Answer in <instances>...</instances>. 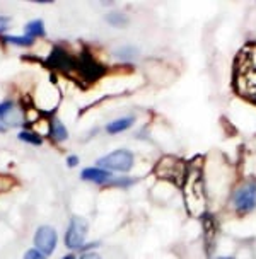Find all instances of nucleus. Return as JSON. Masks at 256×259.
Masks as SVG:
<instances>
[{
  "instance_id": "1",
  "label": "nucleus",
  "mask_w": 256,
  "mask_h": 259,
  "mask_svg": "<svg viewBox=\"0 0 256 259\" xmlns=\"http://www.w3.org/2000/svg\"><path fill=\"white\" fill-rule=\"evenodd\" d=\"M185 201L190 213L198 217L205 210V194H203V183L198 174H188L185 183Z\"/></svg>"
},
{
  "instance_id": "2",
  "label": "nucleus",
  "mask_w": 256,
  "mask_h": 259,
  "mask_svg": "<svg viewBox=\"0 0 256 259\" xmlns=\"http://www.w3.org/2000/svg\"><path fill=\"white\" fill-rule=\"evenodd\" d=\"M156 174L159 176L161 179H164V181L181 184L186 179V176H188V170H186V165L183 160L176 159V157H171V155H166L157 162Z\"/></svg>"
},
{
  "instance_id": "3",
  "label": "nucleus",
  "mask_w": 256,
  "mask_h": 259,
  "mask_svg": "<svg viewBox=\"0 0 256 259\" xmlns=\"http://www.w3.org/2000/svg\"><path fill=\"white\" fill-rule=\"evenodd\" d=\"M97 165L106 170H115V172H128L133 167V154L128 150H115L111 154L101 157L97 160Z\"/></svg>"
},
{
  "instance_id": "4",
  "label": "nucleus",
  "mask_w": 256,
  "mask_h": 259,
  "mask_svg": "<svg viewBox=\"0 0 256 259\" xmlns=\"http://www.w3.org/2000/svg\"><path fill=\"white\" fill-rule=\"evenodd\" d=\"M232 205L241 213L253 210L256 206V183L249 181L241 184L234 191V194H232Z\"/></svg>"
},
{
  "instance_id": "5",
  "label": "nucleus",
  "mask_w": 256,
  "mask_h": 259,
  "mask_svg": "<svg viewBox=\"0 0 256 259\" xmlns=\"http://www.w3.org/2000/svg\"><path fill=\"white\" fill-rule=\"evenodd\" d=\"M236 87L239 94L254 97L256 96V68L237 63Z\"/></svg>"
},
{
  "instance_id": "6",
  "label": "nucleus",
  "mask_w": 256,
  "mask_h": 259,
  "mask_svg": "<svg viewBox=\"0 0 256 259\" xmlns=\"http://www.w3.org/2000/svg\"><path fill=\"white\" fill-rule=\"evenodd\" d=\"M87 234V224L81 217H72L70 225L65 234V244L68 249H84V242H86Z\"/></svg>"
},
{
  "instance_id": "7",
  "label": "nucleus",
  "mask_w": 256,
  "mask_h": 259,
  "mask_svg": "<svg viewBox=\"0 0 256 259\" xmlns=\"http://www.w3.org/2000/svg\"><path fill=\"white\" fill-rule=\"evenodd\" d=\"M77 73L86 82H96L102 73H104V67L99 65L92 58V55L84 52L81 57L77 58Z\"/></svg>"
},
{
  "instance_id": "8",
  "label": "nucleus",
  "mask_w": 256,
  "mask_h": 259,
  "mask_svg": "<svg viewBox=\"0 0 256 259\" xmlns=\"http://www.w3.org/2000/svg\"><path fill=\"white\" fill-rule=\"evenodd\" d=\"M34 246L40 252H43L45 256H50L57 247V232L53 227L43 225L36 230L34 234Z\"/></svg>"
},
{
  "instance_id": "9",
  "label": "nucleus",
  "mask_w": 256,
  "mask_h": 259,
  "mask_svg": "<svg viewBox=\"0 0 256 259\" xmlns=\"http://www.w3.org/2000/svg\"><path fill=\"white\" fill-rule=\"evenodd\" d=\"M46 65L51 68H55V70H60V72H67V73H70L74 70L77 72V60L70 57L65 50L58 48V46L53 48V52H51L48 60H46Z\"/></svg>"
},
{
  "instance_id": "10",
  "label": "nucleus",
  "mask_w": 256,
  "mask_h": 259,
  "mask_svg": "<svg viewBox=\"0 0 256 259\" xmlns=\"http://www.w3.org/2000/svg\"><path fill=\"white\" fill-rule=\"evenodd\" d=\"M82 179L84 181H91V183H96V184H104L111 181V172L106 169H101V167H87L82 170Z\"/></svg>"
},
{
  "instance_id": "11",
  "label": "nucleus",
  "mask_w": 256,
  "mask_h": 259,
  "mask_svg": "<svg viewBox=\"0 0 256 259\" xmlns=\"http://www.w3.org/2000/svg\"><path fill=\"white\" fill-rule=\"evenodd\" d=\"M133 121H135V118H133V116H127V118L115 119V121H111L109 124H106V132L111 133V135H116V133L128 130V128L133 124Z\"/></svg>"
},
{
  "instance_id": "12",
  "label": "nucleus",
  "mask_w": 256,
  "mask_h": 259,
  "mask_svg": "<svg viewBox=\"0 0 256 259\" xmlns=\"http://www.w3.org/2000/svg\"><path fill=\"white\" fill-rule=\"evenodd\" d=\"M26 36H29V38H32V39L38 38V36H45V24H43V21L36 19V21L27 22Z\"/></svg>"
},
{
  "instance_id": "13",
  "label": "nucleus",
  "mask_w": 256,
  "mask_h": 259,
  "mask_svg": "<svg viewBox=\"0 0 256 259\" xmlns=\"http://www.w3.org/2000/svg\"><path fill=\"white\" fill-rule=\"evenodd\" d=\"M51 137L57 142L67 140V137H68V132H67V128H65V124H62V121H58V119H53V123H51Z\"/></svg>"
},
{
  "instance_id": "14",
  "label": "nucleus",
  "mask_w": 256,
  "mask_h": 259,
  "mask_svg": "<svg viewBox=\"0 0 256 259\" xmlns=\"http://www.w3.org/2000/svg\"><path fill=\"white\" fill-rule=\"evenodd\" d=\"M12 109H14V104L11 101H6V103L0 104V132H4L9 123V116L12 114Z\"/></svg>"
},
{
  "instance_id": "15",
  "label": "nucleus",
  "mask_w": 256,
  "mask_h": 259,
  "mask_svg": "<svg viewBox=\"0 0 256 259\" xmlns=\"http://www.w3.org/2000/svg\"><path fill=\"white\" fill-rule=\"evenodd\" d=\"M106 21H108L111 26H116V27L127 24V17H125L123 14H118V12H111V14H108V16H106Z\"/></svg>"
},
{
  "instance_id": "16",
  "label": "nucleus",
  "mask_w": 256,
  "mask_h": 259,
  "mask_svg": "<svg viewBox=\"0 0 256 259\" xmlns=\"http://www.w3.org/2000/svg\"><path fill=\"white\" fill-rule=\"evenodd\" d=\"M6 41L7 43L17 45V46H31L34 39L29 38V36H7Z\"/></svg>"
},
{
  "instance_id": "17",
  "label": "nucleus",
  "mask_w": 256,
  "mask_h": 259,
  "mask_svg": "<svg viewBox=\"0 0 256 259\" xmlns=\"http://www.w3.org/2000/svg\"><path fill=\"white\" fill-rule=\"evenodd\" d=\"M19 138H21L22 142L32 143V145H41V142H43L40 135H34V133H31V132H21Z\"/></svg>"
},
{
  "instance_id": "18",
  "label": "nucleus",
  "mask_w": 256,
  "mask_h": 259,
  "mask_svg": "<svg viewBox=\"0 0 256 259\" xmlns=\"http://www.w3.org/2000/svg\"><path fill=\"white\" fill-rule=\"evenodd\" d=\"M135 53H137V50L132 48V46H127V48L120 50V52L116 53V55H118V58H132Z\"/></svg>"
},
{
  "instance_id": "19",
  "label": "nucleus",
  "mask_w": 256,
  "mask_h": 259,
  "mask_svg": "<svg viewBox=\"0 0 256 259\" xmlns=\"http://www.w3.org/2000/svg\"><path fill=\"white\" fill-rule=\"evenodd\" d=\"M24 259H46V256L43 252H40L38 249H29V251L24 254Z\"/></svg>"
},
{
  "instance_id": "20",
  "label": "nucleus",
  "mask_w": 256,
  "mask_h": 259,
  "mask_svg": "<svg viewBox=\"0 0 256 259\" xmlns=\"http://www.w3.org/2000/svg\"><path fill=\"white\" fill-rule=\"evenodd\" d=\"M9 22H11V19H9V17H4V16H0V32H4V31L7 29Z\"/></svg>"
},
{
  "instance_id": "21",
  "label": "nucleus",
  "mask_w": 256,
  "mask_h": 259,
  "mask_svg": "<svg viewBox=\"0 0 256 259\" xmlns=\"http://www.w3.org/2000/svg\"><path fill=\"white\" fill-rule=\"evenodd\" d=\"M67 164H68V167H76V165H79V157L70 155V157L67 159Z\"/></svg>"
},
{
  "instance_id": "22",
  "label": "nucleus",
  "mask_w": 256,
  "mask_h": 259,
  "mask_svg": "<svg viewBox=\"0 0 256 259\" xmlns=\"http://www.w3.org/2000/svg\"><path fill=\"white\" fill-rule=\"evenodd\" d=\"M81 259H102V257L96 252H86V254H82Z\"/></svg>"
},
{
  "instance_id": "23",
  "label": "nucleus",
  "mask_w": 256,
  "mask_h": 259,
  "mask_svg": "<svg viewBox=\"0 0 256 259\" xmlns=\"http://www.w3.org/2000/svg\"><path fill=\"white\" fill-rule=\"evenodd\" d=\"M62 259H76L74 256H65V257H62Z\"/></svg>"
},
{
  "instance_id": "24",
  "label": "nucleus",
  "mask_w": 256,
  "mask_h": 259,
  "mask_svg": "<svg viewBox=\"0 0 256 259\" xmlns=\"http://www.w3.org/2000/svg\"><path fill=\"white\" fill-rule=\"evenodd\" d=\"M218 259H234V257H218Z\"/></svg>"
}]
</instances>
